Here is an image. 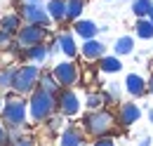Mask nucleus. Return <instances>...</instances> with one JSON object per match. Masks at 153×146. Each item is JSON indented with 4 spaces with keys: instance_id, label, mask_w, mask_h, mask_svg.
Returning <instances> with one entry per match:
<instances>
[{
    "instance_id": "f257e3e1",
    "label": "nucleus",
    "mask_w": 153,
    "mask_h": 146,
    "mask_svg": "<svg viewBox=\"0 0 153 146\" xmlns=\"http://www.w3.org/2000/svg\"><path fill=\"white\" fill-rule=\"evenodd\" d=\"M31 115H33V120H47L50 115H52V111L57 106V101H54V94L47 90H36L33 92V97H31Z\"/></svg>"
},
{
    "instance_id": "f03ea898",
    "label": "nucleus",
    "mask_w": 153,
    "mask_h": 146,
    "mask_svg": "<svg viewBox=\"0 0 153 146\" xmlns=\"http://www.w3.org/2000/svg\"><path fill=\"white\" fill-rule=\"evenodd\" d=\"M82 125H85V130H87L90 134H94V137H104V134H108L111 127H113V115H111L108 111L94 109L92 113L85 115Z\"/></svg>"
},
{
    "instance_id": "7ed1b4c3",
    "label": "nucleus",
    "mask_w": 153,
    "mask_h": 146,
    "mask_svg": "<svg viewBox=\"0 0 153 146\" xmlns=\"http://www.w3.org/2000/svg\"><path fill=\"white\" fill-rule=\"evenodd\" d=\"M40 80V69L38 66H21L14 73V83H12V90H17L19 94L31 92Z\"/></svg>"
},
{
    "instance_id": "20e7f679",
    "label": "nucleus",
    "mask_w": 153,
    "mask_h": 146,
    "mask_svg": "<svg viewBox=\"0 0 153 146\" xmlns=\"http://www.w3.org/2000/svg\"><path fill=\"white\" fill-rule=\"evenodd\" d=\"M19 14L26 24H40V26L52 24V17H50L47 7H42V2H21Z\"/></svg>"
},
{
    "instance_id": "39448f33",
    "label": "nucleus",
    "mask_w": 153,
    "mask_h": 146,
    "mask_svg": "<svg viewBox=\"0 0 153 146\" xmlns=\"http://www.w3.org/2000/svg\"><path fill=\"white\" fill-rule=\"evenodd\" d=\"M2 123L10 127H21L26 123V104L21 99H10L2 106Z\"/></svg>"
},
{
    "instance_id": "423d86ee",
    "label": "nucleus",
    "mask_w": 153,
    "mask_h": 146,
    "mask_svg": "<svg viewBox=\"0 0 153 146\" xmlns=\"http://www.w3.org/2000/svg\"><path fill=\"white\" fill-rule=\"evenodd\" d=\"M47 36V26H40V24H24L19 31H17V42L19 47H33L42 42Z\"/></svg>"
},
{
    "instance_id": "0eeeda50",
    "label": "nucleus",
    "mask_w": 153,
    "mask_h": 146,
    "mask_svg": "<svg viewBox=\"0 0 153 146\" xmlns=\"http://www.w3.org/2000/svg\"><path fill=\"white\" fill-rule=\"evenodd\" d=\"M52 75L57 78L59 85H64V87H71V85H76L78 83V66L73 61H61L54 66V71Z\"/></svg>"
},
{
    "instance_id": "6e6552de",
    "label": "nucleus",
    "mask_w": 153,
    "mask_h": 146,
    "mask_svg": "<svg viewBox=\"0 0 153 146\" xmlns=\"http://www.w3.org/2000/svg\"><path fill=\"white\" fill-rule=\"evenodd\" d=\"M106 52V47H104V42H99L97 38H90V40H85V45L80 47V54L85 57L87 61H99L101 57Z\"/></svg>"
},
{
    "instance_id": "1a4fd4ad",
    "label": "nucleus",
    "mask_w": 153,
    "mask_h": 146,
    "mask_svg": "<svg viewBox=\"0 0 153 146\" xmlns=\"http://www.w3.org/2000/svg\"><path fill=\"white\" fill-rule=\"evenodd\" d=\"M57 104H59V109H61L64 115H76L78 111H80V101H78V97L71 90H64V92H61Z\"/></svg>"
},
{
    "instance_id": "9d476101",
    "label": "nucleus",
    "mask_w": 153,
    "mask_h": 146,
    "mask_svg": "<svg viewBox=\"0 0 153 146\" xmlns=\"http://www.w3.org/2000/svg\"><path fill=\"white\" fill-rule=\"evenodd\" d=\"M73 31H76V36H80L82 40H90V38H97V33L104 31V28H99L94 21H90V19H78L76 24H73Z\"/></svg>"
},
{
    "instance_id": "9b49d317",
    "label": "nucleus",
    "mask_w": 153,
    "mask_h": 146,
    "mask_svg": "<svg viewBox=\"0 0 153 146\" xmlns=\"http://www.w3.org/2000/svg\"><path fill=\"white\" fill-rule=\"evenodd\" d=\"M125 87H127V92H130L132 97H141V94L149 92V83H146L139 73H130V75L125 78Z\"/></svg>"
},
{
    "instance_id": "f8f14e48",
    "label": "nucleus",
    "mask_w": 153,
    "mask_h": 146,
    "mask_svg": "<svg viewBox=\"0 0 153 146\" xmlns=\"http://www.w3.org/2000/svg\"><path fill=\"white\" fill-rule=\"evenodd\" d=\"M139 115H141V111H139L137 104H132V101L120 104V123H123L125 127H130L132 123H137V120H139Z\"/></svg>"
},
{
    "instance_id": "ddd939ff",
    "label": "nucleus",
    "mask_w": 153,
    "mask_h": 146,
    "mask_svg": "<svg viewBox=\"0 0 153 146\" xmlns=\"http://www.w3.org/2000/svg\"><path fill=\"white\" fill-rule=\"evenodd\" d=\"M50 54H52V52H50V47H47L45 42H38V45H33V47H26V57H28L31 61H36V64H42Z\"/></svg>"
},
{
    "instance_id": "4468645a",
    "label": "nucleus",
    "mask_w": 153,
    "mask_h": 146,
    "mask_svg": "<svg viewBox=\"0 0 153 146\" xmlns=\"http://www.w3.org/2000/svg\"><path fill=\"white\" fill-rule=\"evenodd\" d=\"M0 28L14 36V33H17V31L21 28V14H19V12H12V14H5V17L0 19Z\"/></svg>"
},
{
    "instance_id": "2eb2a0df",
    "label": "nucleus",
    "mask_w": 153,
    "mask_h": 146,
    "mask_svg": "<svg viewBox=\"0 0 153 146\" xmlns=\"http://www.w3.org/2000/svg\"><path fill=\"white\" fill-rule=\"evenodd\" d=\"M47 12L52 21H64L66 19V0H47Z\"/></svg>"
},
{
    "instance_id": "dca6fc26",
    "label": "nucleus",
    "mask_w": 153,
    "mask_h": 146,
    "mask_svg": "<svg viewBox=\"0 0 153 146\" xmlns=\"http://www.w3.org/2000/svg\"><path fill=\"white\" fill-rule=\"evenodd\" d=\"M57 45H59V50H61L66 57H76L78 47H76V40H73L71 33H59L57 36Z\"/></svg>"
},
{
    "instance_id": "f3484780",
    "label": "nucleus",
    "mask_w": 153,
    "mask_h": 146,
    "mask_svg": "<svg viewBox=\"0 0 153 146\" xmlns=\"http://www.w3.org/2000/svg\"><path fill=\"white\" fill-rule=\"evenodd\" d=\"M61 146H82V134L76 127H66L61 132Z\"/></svg>"
},
{
    "instance_id": "a211bd4d",
    "label": "nucleus",
    "mask_w": 153,
    "mask_h": 146,
    "mask_svg": "<svg viewBox=\"0 0 153 146\" xmlns=\"http://www.w3.org/2000/svg\"><path fill=\"white\" fill-rule=\"evenodd\" d=\"M82 10H85V0H66V19L78 21Z\"/></svg>"
},
{
    "instance_id": "6ab92c4d",
    "label": "nucleus",
    "mask_w": 153,
    "mask_h": 146,
    "mask_svg": "<svg viewBox=\"0 0 153 146\" xmlns=\"http://www.w3.org/2000/svg\"><path fill=\"white\" fill-rule=\"evenodd\" d=\"M137 36L141 38V40H151L153 38V21L149 17H141L139 21H137Z\"/></svg>"
},
{
    "instance_id": "aec40b11",
    "label": "nucleus",
    "mask_w": 153,
    "mask_h": 146,
    "mask_svg": "<svg viewBox=\"0 0 153 146\" xmlns=\"http://www.w3.org/2000/svg\"><path fill=\"white\" fill-rule=\"evenodd\" d=\"M132 47H134V38H130V36L118 38V40H115V45H113V50H115V54H118V57L130 54V52H132Z\"/></svg>"
},
{
    "instance_id": "412c9836",
    "label": "nucleus",
    "mask_w": 153,
    "mask_h": 146,
    "mask_svg": "<svg viewBox=\"0 0 153 146\" xmlns=\"http://www.w3.org/2000/svg\"><path fill=\"white\" fill-rule=\"evenodd\" d=\"M99 69H101V71L104 73H118L120 71V59H118V54L115 57H101V59H99Z\"/></svg>"
},
{
    "instance_id": "4be33fe9",
    "label": "nucleus",
    "mask_w": 153,
    "mask_h": 146,
    "mask_svg": "<svg viewBox=\"0 0 153 146\" xmlns=\"http://www.w3.org/2000/svg\"><path fill=\"white\" fill-rule=\"evenodd\" d=\"M153 0H132V12L137 17H149V10H151Z\"/></svg>"
},
{
    "instance_id": "5701e85b",
    "label": "nucleus",
    "mask_w": 153,
    "mask_h": 146,
    "mask_svg": "<svg viewBox=\"0 0 153 146\" xmlns=\"http://www.w3.org/2000/svg\"><path fill=\"white\" fill-rule=\"evenodd\" d=\"M40 87L54 94V92L59 90V83H57V78H54V75H50V73H40Z\"/></svg>"
},
{
    "instance_id": "b1692460",
    "label": "nucleus",
    "mask_w": 153,
    "mask_h": 146,
    "mask_svg": "<svg viewBox=\"0 0 153 146\" xmlns=\"http://www.w3.org/2000/svg\"><path fill=\"white\" fill-rule=\"evenodd\" d=\"M14 73H17V69H5V71H0V87H2V90L12 87V83H14Z\"/></svg>"
},
{
    "instance_id": "393cba45",
    "label": "nucleus",
    "mask_w": 153,
    "mask_h": 146,
    "mask_svg": "<svg viewBox=\"0 0 153 146\" xmlns=\"http://www.w3.org/2000/svg\"><path fill=\"white\" fill-rule=\"evenodd\" d=\"M106 99H108L106 94H87V106H90V109H99Z\"/></svg>"
},
{
    "instance_id": "a878e982",
    "label": "nucleus",
    "mask_w": 153,
    "mask_h": 146,
    "mask_svg": "<svg viewBox=\"0 0 153 146\" xmlns=\"http://www.w3.org/2000/svg\"><path fill=\"white\" fill-rule=\"evenodd\" d=\"M10 47H14L12 33H7V31H2V28H0V50H10Z\"/></svg>"
},
{
    "instance_id": "bb28decb",
    "label": "nucleus",
    "mask_w": 153,
    "mask_h": 146,
    "mask_svg": "<svg viewBox=\"0 0 153 146\" xmlns=\"http://www.w3.org/2000/svg\"><path fill=\"white\" fill-rule=\"evenodd\" d=\"M94 146H115V144H113V139H108V137H99L94 142Z\"/></svg>"
},
{
    "instance_id": "cd10ccee",
    "label": "nucleus",
    "mask_w": 153,
    "mask_h": 146,
    "mask_svg": "<svg viewBox=\"0 0 153 146\" xmlns=\"http://www.w3.org/2000/svg\"><path fill=\"white\" fill-rule=\"evenodd\" d=\"M5 142H7V132H5V127L0 125V146L5 144Z\"/></svg>"
},
{
    "instance_id": "c85d7f7f",
    "label": "nucleus",
    "mask_w": 153,
    "mask_h": 146,
    "mask_svg": "<svg viewBox=\"0 0 153 146\" xmlns=\"http://www.w3.org/2000/svg\"><path fill=\"white\" fill-rule=\"evenodd\" d=\"M59 123H61L59 118H52V120H50V127H52V130H57V127H59Z\"/></svg>"
},
{
    "instance_id": "c756f323",
    "label": "nucleus",
    "mask_w": 153,
    "mask_h": 146,
    "mask_svg": "<svg viewBox=\"0 0 153 146\" xmlns=\"http://www.w3.org/2000/svg\"><path fill=\"white\" fill-rule=\"evenodd\" d=\"M17 146H33V144H31V139H19V144H17Z\"/></svg>"
},
{
    "instance_id": "7c9ffc66",
    "label": "nucleus",
    "mask_w": 153,
    "mask_h": 146,
    "mask_svg": "<svg viewBox=\"0 0 153 146\" xmlns=\"http://www.w3.org/2000/svg\"><path fill=\"white\" fill-rule=\"evenodd\" d=\"M139 146H151V139H149V137H144V139H141V144Z\"/></svg>"
},
{
    "instance_id": "2f4dec72",
    "label": "nucleus",
    "mask_w": 153,
    "mask_h": 146,
    "mask_svg": "<svg viewBox=\"0 0 153 146\" xmlns=\"http://www.w3.org/2000/svg\"><path fill=\"white\" fill-rule=\"evenodd\" d=\"M149 92H151V94H153V78H151V80H149Z\"/></svg>"
},
{
    "instance_id": "473e14b6",
    "label": "nucleus",
    "mask_w": 153,
    "mask_h": 146,
    "mask_svg": "<svg viewBox=\"0 0 153 146\" xmlns=\"http://www.w3.org/2000/svg\"><path fill=\"white\" fill-rule=\"evenodd\" d=\"M149 19L153 21V5H151V10H149Z\"/></svg>"
},
{
    "instance_id": "72a5a7b5",
    "label": "nucleus",
    "mask_w": 153,
    "mask_h": 146,
    "mask_svg": "<svg viewBox=\"0 0 153 146\" xmlns=\"http://www.w3.org/2000/svg\"><path fill=\"white\" fill-rule=\"evenodd\" d=\"M149 120H151V123H153V109L149 111Z\"/></svg>"
},
{
    "instance_id": "f704fd0d",
    "label": "nucleus",
    "mask_w": 153,
    "mask_h": 146,
    "mask_svg": "<svg viewBox=\"0 0 153 146\" xmlns=\"http://www.w3.org/2000/svg\"><path fill=\"white\" fill-rule=\"evenodd\" d=\"M21 2H42V0H21Z\"/></svg>"
},
{
    "instance_id": "c9c22d12",
    "label": "nucleus",
    "mask_w": 153,
    "mask_h": 146,
    "mask_svg": "<svg viewBox=\"0 0 153 146\" xmlns=\"http://www.w3.org/2000/svg\"><path fill=\"white\" fill-rule=\"evenodd\" d=\"M111 2H115V0H111Z\"/></svg>"
},
{
    "instance_id": "e433bc0d",
    "label": "nucleus",
    "mask_w": 153,
    "mask_h": 146,
    "mask_svg": "<svg viewBox=\"0 0 153 146\" xmlns=\"http://www.w3.org/2000/svg\"><path fill=\"white\" fill-rule=\"evenodd\" d=\"M2 146H5V144H2Z\"/></svg>"
}]
</instances>
